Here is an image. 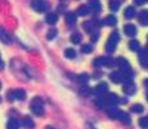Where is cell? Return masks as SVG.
Wrapping results in <instances>:
<instances>
[{
    "mask_svg": "<svg viewBox=\"0 0 148 129\" xmlns=\"http://www.w3.org/2000/svg\"><path fill=\"white\" fill-rule=\"evenodd\" d=\"M81 51H82V53H91L92 51H94V47L91 45V44H84V45H82V48H81Z\"/></svg>",
    "mask_w": 148,
    "mask_h": 129,
    "instance_id": "83f0119b",
    "label": "cell"
},
{
    "mask_svg": "<svg viewBox=\"0 0 148 129\" xmlns=\"http://www.w3.org/2000/svg\"><path fill=\"white\" fill-rule=\"evenodd\" d=\"M65 21H66V25L68 26H74L77 22V18H75V14H73V13H68L66 17H65Z\"/></svg>",
    "mask_w": 148,
    "mask_h": 129,
    "instance_id": "d6986e66",
    "label": "cell"
},
{
    "mask_svg": "<svg viewBox=\"0 0 148 129\" xmlns=\"http://www.w3.org/2000/svg\"><path fill=\"white\" fill-rule=\"evenodd\" d=\"M107 114L110 119H117V115H118V110L116 109V106H109L107 109Z\"/></svg>",
    "mask_w": 148,
    "mask_h": 129,
    "instance_id": "e0dca14e",
    "label": "cell"
},
{
    "mask_svg": "<svg viewBox=\"0 0 148 129\" xmlns=\"http://www.w3.org/2000/svg\"><path fill=\"white\" fill-rule=\"evenodd\" d=\"M116 65L118 66V68H120V71L122 74H130L131 72V66L129 63L127 59H125L123 57L116 59Z\"/></svg>",
    "mask_w": 148,
    "mask_h": 129,
    "instance_id": "277c9868",
    "label": "cell"
},
{
    "mask_svg": "<svg viewBox=\"0 0 148 129\" xmlns=\"http://www.w3.org/2000/svg\"><path fill=\"white\" fill-rule=\"evenodd\" d=\"M123 92H125V94H134L136 92V88L135 85H134L133 83H127L125 86H123Z\"/></svg>",
    "mask_w": 148,
    "mask_h": 129,
    "instance_id": "5bb4252c",
    "label": "cell"
},
{
    "mask_svg": "<svg viewBox=\"0 0 148 129\" xmlns=\"http://www.w3.org/2000/svg\"><path fill=\"white\" fill-rule=\"evenodd\" d=\"M57 21H59V16H57V13H55V12L47 13V16H46V22L47 23H49V25H55V23H57Z\"/></svg>",
    "mask_w": 148,
    "mask_h": 129,
    "instance_id": "ba28073f",
    "label": "cell"
},
{
    "mask_svg": "<svg viewBox=\"0 0 148 129\" xmlns=\"http://www.w3.org/2000/svg\"><path fill=\"white\" fill-rule=\"evenodd\" d=\"M22 124H23V127L25 128H27V129H33L34 128V122H33V119H31L30 116H25L22 119Z\"/></svg>",
    "mask_w": 148,
    "mask_h": 129,
    "instance_id": "ffe728a7",
    "label": "cell"
},
{
    "mask_svg": "<svg viewBox=\"0 0 148 129\" xmlns=\"http://www.w3.org/2000/svg\"><path fill=\"white\" fill-rule=\"evenodd\" d=\"M147 101H148V93H147Z\"/></svg>",
    "mask_w": 148,
    "mask_h": 129,
    "instance_id": "f35d334b",
    "label": "cell"
},
{
    "mask_svg": "<svg viewBox=\"0 0 148 129\" xmlns=\"http://www.w3.org/2000/svg\"><path fill=\"white\" fill-rule=\"evenodd\" d=\"M56 35H57V30L56 28H51V30L47 32V40H52Z\"/></svg>",
    "mask_w": 148,
    "mask_h": 129,
    "instance_id": "f546056e",
    "label": "cell"
},
{
    "mask_svg": "<svg viewBox=\"0 0 148 129\" xmlns=\"http://www.w3.org/2000/svg\"><path fill=\"white\" fill-rule=\"evenodd\" d=\"M81 40H82V35L79 32H74L73 35H72V38H70V41H72L73 44L81 43Z\"/></svg>",
    "mask_w": 148,
    "mask_h": 129,
    "instance_id": "d4e9b609",
    "label": "cell"
},
{
    "mask_svg": "<svg viewBox=\"0 0 148 129\" xmlns=\"http://www.w3.org/2000/svg\"><path fill=\"white\" fill-rule=\"evenodd\" d=\"M88 8L94 12H100L101 10V4L99 0H88Z\"/></svg>",
    "mask_w": 148,
    "mask_h": 129,
    "instance_id": "7c38bea8",
    "label": "cell"
},
{
    "mask_svg": "<svg viewBox=\"0 0 148 129\" xmlns=\"http://www.w3.org/2000/svg\"><path fill=\"white\" fill-rule=\"evenodd\" d=\"M0 88H1V84H0Z\"/></svg>",
    "mask_w": 148,
    "mask_h": 129,
    "instance_id": "60d3db41",
    "label": "cell"
},
{
    "mask_svg": "<svg viewBox=\"0 0 148 129\" xmlns=\"http://www.w3.org/2000/svg\"><path fill=\"white\" fill-rule=\"evenodd\" d=\"M118 41H120V34H118V31H113L109 35V38H108L107 45H105V51H107L108 53H113Z\"/></svg>",
    "mask_w": 148,
    "mask_h": 129,
    "instance_id": "7a4b0ae2",
    "label": "cell"
},
{
    "mask_svg": "<svg viewBox=\"0 0 148 129\" xmlns=\"http://www.w3.org/2000/svg\"><path fill=\"white\" fill-rule=\"evenodd\" d=\"M30 110L34 115H36V116H43L44 115V106H43V101H42L40 97H34V98L31 99Z\"/></svg>",
    "mask_w": 148,
    "mask_h": 129,
    "instance_id": "6da1fadb",
    "label": "cell"
},
{
    "mask_svg": "<svg viewBox=\"0 0 148 129\" xmlns=\"http://www.w3.org/2000/svg\"><path fill=\"white\" fill-rule=\"evenodd\" d=\"M123 16H125V18H133L134 16H135V9H134V7H127L125 9V12H123Z\"/></svg>",
    "mask_w": 148,
    "mask_h": 129,
    "instance_id": "7402d4cb",
    "label": "cell"
},
{
    "mask_svg": "<svg viewBox=\"0 0 148 129\" xmlns=\"http://www.w3.org/2000/svg\"><path fill=\"white\" fill-rule=\"evenodd\" d=\"M83 28L87 31H91L92 30V22H84L83 23Z\"/></svg>",
    "mask_w": 148,
    "mask_h": 129,
    "instance_id": "e575fe53",
    "label": "cell"
},
{
    "mask_svg": "<svg viewBox=\"0 0 148 129\" xmlns=\"http://www.w3.org/2000/svg\"><path fill=\"white\" fill-rule=\"evenodd\" d=\"M139 125L143 129H148V118H140L139 119Z\"/></svg>",
    "mask_w": 148,
    "mask_h": 129,
    "instance_id": "1f68e13d",
    "label": "cell"
},
{
    "mask_svg": "<svg viewBox=\"0 0 148 129\" xmlns=\"http://www.w3.org/2000/svg\"><path fill=\"white\" fill-rule=\"evenodd\" d=\"M3 68H4V62H3L1 57H0V70H3Z\"/></svg>",
    "mask_w": 148,
    "mask_h": 129,
    "instance_id": "d590c367",
    "label": "cell"
},
{
    "mask_svg": "<svg viewBox=\"0 0 148 129\" xmlns=\"http://www.w3.org/2000/svg\"><path fill=\"white\" fill-rule=\"evenodd\" d=\"M77 13H78V16H87L90 13V8L87 5H81L77 9Z\"/></svg>",
    "mask_w": 148,
    "mask_h": 129,
    "instance_id": "cb8c5ba5",
    "label": "cell"
},
{
    "mask_svg": "<svg viewBox=\"0 0 148 129\" xmlns=\"http://www.w3.org/2000/svg\"><path fill=\"white\" fill-rule=\"evenodd\" d=\"M123 31H125V34L127 36H135L136 35V27L134 25H131V23H129V25H125V27H123Z\"/></svg>",
    "mask_w": 148,
    "mask_h": 129,
    "instance_id": "30bf717a",
    "label": "cell"
},
{
    "mask_svg": "<svg viewBox=\"0 0 148 129\" xmlns=\"http://www.w3.org/2000/svg\"><path fill=\"white\" fill-rule=\"evenodd\" d=\"M129 48H130L131 51L136 52V51H139V48H140V44H139V41H136V40H131L130 43H129Z\"/></svg>",
    "mask_w": 148,
    "mask_h": 129,
    "instance_id": "484cf974",
    "label": "cell"
},
{
    "mask_svg": "<svg viewBox=\"0 0 148 129\" xmlns=\"http://www.w3.org/2000/svg\"><path fill=\"white\" fill-rule=\"evenodd\" d=\"M103 22H104V25L105 26H114L116 23H117V18L114 17V16H107V17L104 18V21H103Z\"/></svg>",
    "mask_w": 148,
    "mask_h": 129,
    "instance_id": "2e32d148",
    "label": "cell"
},
{
    "mask_svg": "<svg viewBox=\"0 0 148 129\" xmlns=\"http://www.w3.org/2000/svg\"><path fill=\"white\" fill-rule=\"evenodd\" d=\"M118 102H120V98H118V96L116 93H109L108 94L107 105H109V106H114V105L118 103Z\"/></svg>",
    "mask_w": 148,
    "mask_h": 129,
    "instance_id": "8fae6325",
    "label": "cell"
},
{
    "mask_svg": "<svg viewBox=\"0 0 148 129\" xmlns=\"http://www.w3.org/2000/svg\"><path fill=\"white\" fill-rule=\"evenodd\" d=\"M31 7H33V9L36 10V12L43 13L49 8V3L46 1V0H36V1H33Z\"/></svg>",
    "mask_w": 148,
    "mask_h": 129,
    "instance_id": "5b68a950",
    "label": "cell"
},
{
    "mask_svg": "<svg viewBox=\"0 0 148 129\" xmlns=\"http://www.w3.org/2000/svg\"><path fill=\"white\" fill-rule=\"evenodd\" d=\"M88 79H90V76H88V74H81V75H78V81L81 84H86L87 81H88Z\"/></svg>",
    "mask_w": 148,
    "mask_h": 129,
    "instance_id": "4316f807",
    "label": "cell"
},
{
    "mask_svg": "<svg viewBox=\"0 0 148 129\" xmlns=\"http://www.w3.org/2000/svg\"><path fill=\"white\" fill-rule=\"evenodd\" d=\"M109 79H110V81H113V83H116V84H120V83H122V81H125L123 74L121 72V71H113L112 74H109Z\"/></svg>",
    "mask_w": 148,
    "mask_h": 129,
    "instance_id": "8992f818",
    "label": "cell"
},
{
    "mask_svg": "<svg viewBox=\"0 0 148 129\" xmlns=\"http://www.w3.org/2000/svg\"><path fill=\"white\" fill-rule=\"evenodd\" d=\"M0 40H1L3 43H5V44H9V43H10L9 35H8L7 31H5L3 27H0Z\"/></svg>",
    "mask_w": 148,
    "mask_h": 129,
    "instance_id": "ac0fdd59",
    "label": "cell"
},
{
    "mask_svg": "<svg viewBox=\"0 0 148 129\" xmlns=\"http://www.w3.org/2000/svg\"><path fill=\"white\" fill-rule=\"evenodd\" d=\"M108 92V84L107 83H99L94 88V93L96 94V96H103V94H105Z\"/></svg>",
    "mask_w": 148,
    "mask_h": 129,
    "instance_id": "52a82bcc",
    "label": "cell"
},
{
    "mask_svg": "<svg viewBox=\"0 0 148 129\" xmlns=\"http://www.w3.org/2000/svg\"><path fill=\"white\" fill-rule=\"evenodd\" d=\"M117 119L120 120L121 123H123V124H130V115L125 111H118Z\"/></svg>",
    "mask_w": 148,
    "mask_h": 129,
    "instance_id": "9c48e42d",
    "label": "cell"
},
{
    "mask_svg": "<svg viewBox=\"0 0 148 129\" xmlns=\"http://www.w3.org/2000/svg\"><path fill=\"white\" fill-rule=\"evenodd\" d=\"M48 129H53V128H48Z\"/></svg>",
    "mask_w": 148,
    "mask_h": 129,
    "instance_id": "ab89813d",
    "label": "cell"
},
{
    "mask_svg": "<svg viewBox=\"0 0 148 129\" xmlns=\"http://www.w3.org/2000/svg\"><path fill=\"white\" fill-rule=\"evenodd\" d=\"M139 22L143 26H148V10H142L139 14Z\"/></svg>",
    "mask_w": 148,
    "mask_h": 129,
    "instance_id": "9a60e30c",
    "label": "cell"
},
{
    "mask_svg": "<svg viewBox=\"0 0 148 129\" xmlns=\"http://www.w3.org/2000/svg\"><path fill=\"white\" fill-rule=\"evenodd\" d=\"M131 111L133 112H138V114H140V112H143V106L142 105H134V106H131Z\"/></svg>",
    "mask_w": 148,
    "mask_h": 129,
    "instance_id": "d6a6232c",
    "label": "cell"
},
{
    "mask_svg": "<svg viewBox=\"0 0 148 129\" xmlns=\"http://www.w3.org/2000/svg\"><path fill=\"white\" fill-rule=\"evenodd\" d=\"M20 128V123L16 119H9L7 123V129H18Z\"/></svg>",
    "mask_w": 148,
    "mask_h": 129,
    "instance_id": "44dd1931",
    "label": "cell"
},
{
    "mask_svg": "<svg viewBox=\"0 0 148 129\" xmlns=\"http://www.w3.org/2000/svg\"><path fill=\"white\" fill-rule=\"evenodd\" d=\"M65 57H66L68 59H73L74 57H75V51L72 48H68L66 51H65Z\"/></svg>",
    "mask_w": 148,
    "mask_h": 129,
    "instance_id": "f1b7e54d",
    "label": "cell"
},
{
    "mask_svg": "<svg viewBox=\"0 0 148 129\" xmlns=\"http://www.w3.org/2000/svg\"><path fill=\"white\" fill-rule=\"evenodd\" d=\"M116 65V61L112 57H99V58L94 59V66H104V67H113Z\"/></svg>",
    "mask_w": 148,
    "mask_h": 129,
    "instance_id": "3957f363",
    "label": "cell"
},
{
    "mask_svg": "<svg viewBox=\"0 0 148 129\" xmlns=\"http://www.w3.org/2000/svg\"><path fill=\"white\" fill-rule=\"evenodd\" d=\"M120 7H121V3L118 0H110L109 1V9L112 12H117L120 9Z\"/></svg>",
    "mask_w": 148,
    "mask_h": 129,
    "instance_id": "603a6c76",
    "label": "cell"
},
{
    "mask_svg": "<svg viewBox=\"0 0 148 129\" xmlns=\"http://www.w3.org/2000/svg\"><path fill=\"white\" fill-rule=\"evenodd\" d=\"M95 105H96V107H99V109H103V107H104V105H107V101H104V99L100 97V98L95 99Z\"/></svg>",
    "mask_w": 148,
    "mask_h": 129,
    "instance_id": "4dcf8cb0",
    "label": "cell"
},
{
    "mask_svg": "<svg viewBox=\"0 0 148 129\" xmlns=\"http://www.w3.org/2000/svg\"><path fill=\"white\" fill-rule=\"evenodd\" d=\"M79 92H81V93L83 94V96H88L90 92H91V89H90L87 85H82V86H81V89H79Z\"/></svg>",
    "mask_w": 148,
    "mask_h": 129,
    "instance_id": "836d02e7",
    "label": "cell"
},
{
    "mask_svg": "<svg viewBox=\"0 0 148 129\" xmlns=\"http://www.w3.org/2000/svg\"><path fill=\"white\" fill-rule=\"evenodd\" d=\"M144 85H146L147 88H148V79H146V80H144Z\"/></svg>",
    "mask_w": 148,
    "mask_h": 129,
    "instance_id": "74e56055",
    "label": "cell"
},
{
    "mask_svg": "<svg viewBox=\"0 0 148 129\" xmlns=\"http://www.w3.org/2000/svg\"><path fill=\"white\" fill-rule=\"evenodd\" d=\"M135 3L138 5H140V4H143V3H144V0H135Z\"/></svg>",
    "mask_w": 148,
    "mask_h": 129,
    "instance_id": "8d00e7d4",
    "label": "cell"
},
{
    "mask_svg": "<svg viewBox=\"0 0 148 129\" xmlns=\"http://www.w3.org/2000/svg\"><path fill=\"white\" fill-rule=\"evenodd\" d=\"M12 96L16 99H23L26 97V92L23 89H16V91L12 92Z\"/></svg>",
    "mask_w": 148,
    "mask_h": 129,
    "instance_id": "4fadbf2b",
    "label": "cell"
}]
</instances>
